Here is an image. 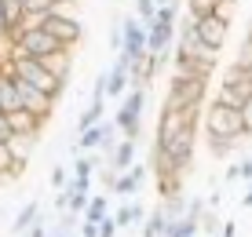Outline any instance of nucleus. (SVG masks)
<instances>
[{
  "instance_id": "ddd939ff",
  "label": "nucleus",
  "mask_w": 252,
  "mask_h": 237,
  "mask_svg": "<svg viewBox=\"0 0 252 237\" xmlns=\"http://www.w3.org/2000/svg\"><path fill=\"white\" fill-rule=\"evenodd\" d=\"M22 172H26V161H19L11 153V143L0 139V179H19Z\"/></svg>"
},
{
  "instance_id": "c85d7f7f",
  "label": "nucleus",
  "mask_w": 252,
  "mask_h": 237,
  "mask_svg": "<svg viewBox=\"0 0 252 237\" xmlns=\"http://www.w3.org/2000/svg\"><path fill=\"white\" fill-rule=\"evenodd\" d=\"M106 91H110V69H102L92 84V99H106Z\"/></svg>"
},
{
  "instance_id": "dca6fc26",
  "label": "nucleus",
  "mask_w": 252,
  "mask_h": 237,
  "mask_svg": "<svg viewBox=\"0 0 252 237\" xmlns=\"http://www.w3.org/2000/svg\"><path fill=\"white\" fill-rule=\"evenodd\" d=\"M114 124L121 128V135H125V139H139V135H143V117L128 113L125 106H117V113H114Z\"/></svg>"
},
{
  "instance_id": "f03ea898",
  "label": "nucleus",
  "mask_w": 252,
  "mask_h": 237,
  "mask_svg": "<svg viewBox=\"0 0 252 237\" xmlns=\"http://www.w3.org/2000/svg\"><path fill=\"white\" fill-rule=\"evenodd\" d=\"M205 95H208V81L205 77H172L161 110H201Z\"/></svg>"
},
{
  "instance_id": "39448f33",
  "label": "nucleus",
  "mask_w": 252,
  "mask_h": 237,
  "mask_svg": "<svg viewBox=\"0 0 252 237\" xmlns=\"http://www.w3.org/2000/svg\"><path fill=\"white\" fill-rule=\"evenodd\" d=\"M44 30L63 44V48H69V51L84 40V22L81 19H59V15H51V19L44 22Z\"/></svg>"
},
{
  "instance_id": "4468645a",
  "label": "nucleus",
  "mask_w": 252,
  "mask_h": 237,
  "mask_svg": "<svg viewBox=\"0 0 252 237\" xmlns=\"http://www.w3.org/2000/svg\"><path fill=\"white\" fill-rule=\"evenodd\" d=\"M132 91V81H128V69L114 62L110 66V91H106V99H125V95Z\"/></svg>"
},
{
  "instance_id": "20e7f679",
  "label": "nucleus",
  "mask_w": 252,
  "mask_h": 237,
  "mask_svg": "<svg viewBox=\"0 0 252 237\" xmlns=\"http://www.w3.org/2000/svg\"><path fill=\"white\" fill-rule=\"evenodd\" d=\"M249 99H252V77H249V69H241L238 62H230L227 69H223L216 102H223V106H230V110H245Z\"/></svg>"
},
{
  "instance_id": "2f4dec72",
  "label": "nucleus",
  "mask_w": 252,
  "mask_h": 237,
  "mask_svg": "<svg viewBox=\"0 0 252 237\" xmlns=\"http://www.w3.org/2000/svg\"><path fill=\"white\" fill-rule=\"evenodd\" d=\"M234 11H238V4H220V7H216V15H220V19L227 22V26L234 22Z\"/></svg>"
},
{
  "instance_id": "9b49d317",
  "label": "nucleus",
  "mask_w": 252,
  "mask_h": 237,
  "mask_svg": "<svg viewBox=\"0 0 252 237\" xmlns=\"http://www.w3.org/2000/svg\"><path fill=\"white\" fill-rule=\"evenodd\" d=\"M40 223V201H26V205L15 212V223H11V234L15 237H26L33 226Z\"/></svg>"
},
{
  "instance_id": "f8f14e48",
  "label": "nucleus",
  "mask_w": 252,
  "mask_h": 237,
  "mask_svg": "<svg viewBox=\"0 0 252 237\" xmlns=\"http://www.w3.org/2000/svg\"><path fill=\"white\" fill-rule=\"evenodd\" d=\"M7 120H11L15 135H40V128H44V120H40L37 113H30V110H15V113H7Z\"/></svg>"
},
{
  "instance_id": "423d86ee",
  "label": "nucleus",
  "mask_w": 252,
  "mask_h": 237,
  "mask_svg": "<svg viewBox=\"0 0 252 237\" xmlns=\"http://www.w3.org/2000/svg\"><path fill=\"white\" fill-rule=\"evenodd\" d=\"M19 81V77H15ZM19 95H22V110H30V113H37L40 120L48 124V117H51V110H55V99L51 95H44L40 88H33V84H26L19 81Z\"/></svg>"
},
{
  "instance_id": "cd10ccee",
  "label": "nucleus",
  "mask_w": 252,
  "mask_h": 237,
  "mask_svg": "<svg viewBox=\"0 0 252 237\" xmlns=\"http://www.w3.org/2000/svg\"><path fill=\"white\" fill-rule=\"evenodd\" d=\"M69 179H73V172H69L66 164H55V168H51V186H55V190L69 186Z\"/></svg>"
},
{
  "instance_id": "f704fd0d",
  "label": "nucleus",
  "mask_w": 252,
  "mask_h": 237,
  "mask_svg": "<svg viewBox=\"0 0 252 237\" xmlns=\"http://www.w3.org/2000/svg\"><path fill=\"white\" fill-rule=\"evenodd\" d=\"M238 179H241V161L227 168V175H223V186H230V182H238Z\"/></svg>"
},
{
  "instance_id": "5701e85b",
  "label": "nucleus",
  "mask_w": 252,
  "mask_h": 237,
  "mask_svg": "<svg viewBox=\"0 0 252 237\" xmlns=\"http://www.w3.org/2000/svg\"><path fill=\"white\" fill-rule=\"evenodd\" d=\"M146 88H132V91L125 95V99H121V106H125L128 113H135V117H143V110H146Z\"/></svg>"
},
{
  "instance_id": "4c0bfd02",
  "label": "nucleus",
  "mask_w": 252,
  "mask_h": 237,
  "mask_svg": "<svg viewBox=\"0 0 252 237\" xmlns=\"http://www.w3.org/2000/svg\"><path fill=\"white\" fill-rule=\"evenodd\" d=\"M241 179L252 182V157H241Z\"/></svg>"
},
{
  "instance_id": "ea45409f",
  "label": "nucleus",
  "mask_w": 252,
  "mask_h": 237,
  "mask_svg": "<svg viewBox=\"0 0 252 237\" xmlns=\"http://www.w3.org/2000/svg\"><path fill=\"white\" fill-rule=\"evenodd\" d=\"M0 40H7V19H4V0H0Z\"/></svg>"
},
{
  "instance_id": "49530a36",
  "label": "nucleus",
  "mask_w": 252,
  "mask_h": 237,
  "mask_svg": "<svg viewBox=\"0 0 252 237\" xmlns=\"http://www.w3.org/2000/svg\"><path fill=\"white\" fill-rule=\"evenodd\" d=\"M216 237H223V234H216Z\"/></svg>"
},
{
  "instance_id": "f3484780",
  "label": "nucleus",
  "mask_w": 252,
  "mask_h": 237,
  "mask_svg": "<svg viewBox=\"0 0 252 237\" xmlns=\"http://www.w3.org/2000/svg\"><path fill=\"white\" fill-rule=\"evenodd\" d=\"M135 139H121V146H117V150H114V157H110V164H114V168L117 172H128V168H132V164H135Z\"/></svg>"
},
{
  "instance_id": "37998d69",
  "label": "nucleus",
  "mask_w": 252,
  "mask_h": 237,
  "mask_svg": "<svg viewBox=\"0 0 252 237\" xmlns=\"http://www.w3.org/2000/svg\"><path fill=\"white\" fill-rule=\"evenodd\" d=\"M220 4H238V0H220Z\"/></svg>"
},
{
  "instance_id": "7ed1b4c3",
  "label": "nucleus",
  "mask_w": 252,
  "mask_h": 237,
  "mask_svg": "<svg viewBox=\"0 0 252 237\" xmlns=\"http://www.w3.org/2000/svg\"><path fill=\"white\" fill-rule=\"evenodd\" d=\"M11 69H15V77H19V81L40 88V91L51 95L55 102L66 95V81H63V77H55L44 62H40V59H19V62H11Z\"/></svg>"
},
{
  "instance_id": "4be33fe9",
  "label": "nucleus",
  "mask_w": 252,
  "mask_h": 237,
  "mask_svg": "<svg viewBox=\"0 0 252 237\" xmlns=\"http://www.w3.org/2000/svg\"><path fill=\"white\" fill-rule=\"evenodd\" d=\"M205 143H208V153H212L216 161H227V157L241 146L238 139H208V135H205Z\"/></svg>"
},
{
  "instance_id": "79ce46f5",
  "label": "nucleus",
  "mask_w": 252,
  "mask_h": 237,
  "mask_svg": "<svg viewBox=\"0 0 252 237\" xmlns=\"http://www.w3.org/2000/svg\"><path fill=\"white\" fill-rule=\"evenodd\" d=\"M7 66H11V62H7V55H0V73H4Z\"/></svg>"
},
{
  "instance_id": "393cba45",
  "label": "nucleus",
  "mask_w": 252,
  "mask_h": 237,
  "mask_svg": "<svg viewBox=\"0 0 252 237\" xmlns=\"http://www.w3.org/2000/svg\"><path fill=\"white\" fill-rule=\"evenodd\" d=\"M234 62H238L241 69H252V26L245 30V37H241V44H238V55H234Z\"/></svg>"
},
{
  "instance_id": "a18cd8bd",
  "label": "nucleus",
  "mask_w": 252,
  "mask_h": 237,
  "mask_svg": "<svg viewBox=\"0 0 252 237\" xmlns=\"http://www.w3.org/2000/svg\"><path fill=\"white\" fill-rule=\"evenodd\" d=\"M0 223H4V208H0Z\"/></svg>"
},
{
  "instance_id": "b1692460",
  "label": "nucleus",
  "mask_w": 252,
  "mask_h": 237,
  "mask_svg": "<svg viewBox=\"0 0 252 237\" xmlns=\"http://www.w3.org/2000/svg\"><path fill=\"white\" fill-rule=\"evenodd\" d=\"M216 7H220V0H187V15L190 19H205V15H216Z\"/></svg>"
},
{
  "instance_id": "c9c22d12",
  "label": "nucleus",
  "mask_w": 252,
  "mask_h": 237,
  "mask_svg": "<svg viewBox=\"0 0 252 237\" xmlns=\"http://www.w3.org/2000/svg\"><path fill=\"white\" fill-rule=\"evenodd\" d=\"M81 237H99V223H88V219H81Z\"/></svg>"
},
{
  "instance_id": "a878e982",
  "label": "nucleus",
  "mask_w": 252,
  "mask_h": 237,
  "mask_svg": "<svg viewBox=\"0 0 252 237\" xmlns=\"http://www.w3.org/2000/svg\"><path fill=\"white\" fill-rule=\"evenodd\" d=\"M139 15V22L143 26H154V19H158V0H135V11Z\"/></svg>"
},
{
  "instance_id": "9d476101",
  "label": "nucleus",
  "mask_w": 252,
  "mask_h": 237,
  "mask_svg": "<svg viewBox=\"0 0 252 237\" xmlns=\"http://www.w3.org/2000/svg\"><path fill=\"white\" fill-rule=\"evenodd\" d=\"M146 215H150V208H146L143 205V201H125V205H121L117 208V212H114V219H117V226H121V230H128V226H143L146 223Z\"/></svg>"
},
{
  "instance_id": "1a4fd4ad",
  "label": "nucleus",
  "mask_w": 252,
  "mask_h": 237,
  "mask_svg": "<svg viewBox=\"0 0 252 237\" xmlns=\"http://www.w3.org/2000/svg\"><path fill=\"white\" fill-rule=\"evenodd\" d=\"M146 172H150V168H146L143 161H135L128 172H121V175H117V182H114V194H121V197H128V201H132V197L139 194V190H143Z\"/></svg>"
},
{
  "instance_id": "72a5a7b5",
  "label": "nucleus",
  "mask_w": 252,
  "mask_h": 237,
  "mask_svg": "<svg viewBox=\"0 0 252 237\" xmlns=\"http://www.w3.org/2000/svg\"><path fill=\"white\" fill-rule=\"evenodd\" d=\"M26 237H51V226H48V219H44V215H40V223H37V226H33V230H30V234H26Z\"/></svg>"
},
{
  "instance_id": "f257e3e1",
  "label": "nucleus",
  "mask_w": 252,
  "mask_h": 237,
  "mask_svg": "<svg viewBox=\"0 0 252 237\" xmlns=\"http://www.w3.org/2000/svg\"><path fill=\"white\" fill-rule=\"evenodd\" d=\"M205 135L208 139H238V143H245L249 131H245L241 110H230V106H223V102L212 99V106L205 113Z\"/></svg>"
},
{
  "instance_id": "de8ad7c7",
  "label": "nucleus",
  "mask_w": 252,
  "mask_h": 237,
  "mask_svg": "<svg viewBox=\"0 0 252 237\" xmlns=\"http://www.w3.org/2000/svg\"><path fill=\"white\" fill-rule=\"evenodd\" d=\"M194 237H201V234H194Z\"/></svg>"
},
{
  "instance_id": "8fccbe9b",
  "label": "nucleus",
  "mask_w": 252,
  "mask_h": 237,
  "mask_svg": "<svg viewBox=\"0 0 252 237\" xmlns=\"http://www.w3.org/2000/svg\"><path fill=\"white\" fill-rule=\"evenodd\" d=\"M161 237H164V234H161Z\"/></svg>"
},
{
  "instance_id": "2eb2a0df",
  "label": "nucleus",
  "mask_w": 252,
  "mask_h": 237,
  "mask_svg": "<svg viewBox=\"0 0 252 237\" xmlns=\"http://www.w3.org/2000/svg\"><path fill=\"white\" fill-rule=\"evenodd\" d=\"M102 110H106V99H92L88 106H84L81 120H77V135H84V131H92L95 124H102Z\"/></svg>"
},
{
  "instance_id": "0eeeda50",
  "label": "nucleus",
  "mask_w": 252,
  "mask_h": 237,
  "mask_svg": "<svg viewBox=\"0 0 252 237\" xmlns=\"http://www.w3.org/2000/svg\"><path fill=\"white\" fill-rule=\"evenodd\" d=\"M227 33H230V26L223 22L220 15H205V19H197V37H201L208 48L223 51V44H227Z\"/></svg>"
},
{
  "instance_id": "c03bdc74",
  "label": "nucleus",
  "mask_w": 252,
  "mask_h": 237,
  "mask_svg": "<svg viewBox=\"0 0 252 237\" xmlns=\"http://www.w3.org/2000/svg\"><path fill=\"white\" fill-rule=\"evenodd\" d=\"M51 237H69V234H51Z\"/></svg>"
},
{
  "instance_id": "7c9ffc66",
  "label": "nucleus",
  "mask_w": 252,
  "mask_h": 237,
  "mask_svg": "<svg viewBox=\"0 0 252 237\" xmlns=\"http://www.w3.org/2000/svg\"><path fill=\"white\" fill-rule=\"evenodd\" d=\"M117 234H121V226H117V219H114V215L99 223V237H117Z\"/></svg>"
},
{
  "instance_id": "6ab92c4d",
  "label": "nucleus",
  "mask_w": 252,
  "mask_h": 237,
  "mask_svg": "<svg viewBox=\"0 0 252 237\" xmlns=\"http://www.w3.org/2000/svg\"><path fill=\"white\" fill-rule=\"evenodd\" d=\"M44 66L51 69V73L55 77H63V81L69 84V66H73V51H59V55H51V59H44Z\"/></svg>"
},
{
  "instance_id": "bb28decb",
  "label": "nucleus",
  "mask_w": 252,
  "mask_h": 237,
  "mask_svg": "<svg viewBox=\"0 0 252 237\" xmlns=\"http://www.w3.org/2000/svg\"><path fill=\"white\" fill-rule=\"evenodd\" d=\"M59 0H26V15H40V19H48L51 11H55Z\"/></svg>"
},
{
  "instance_id": "a211bd4d",
  "label": "nucleus",
  "mask_w": 252,
  "mask_h": 237,
  "mask_svg": "<svg viewBox=\"0 0 252 237\" xmlns=\"http://www.w3.org/2000/svg\"><path fill=\"white\" fill-rule=\"evenodd\" d=\"M164 226H168V212H164V205L158 201V208H150V215L143 223V237H161Z\"/></svg>"
},
{
  "instance_id": "412c9836",
  "label": "nucleus",
  "mask_w": 252,
  "mask_h": 237,
  "mask_svg": "<svg viewBox=\"0 0 252 237\" xmlns=\"http://www.w3.org/2000/svg\"><path fill=\"white\" fill-rule=\"evenodd\" d=\"M110 215H114V212H110L106 194H95L92 205H88V212H84V219H88V223H102V219H110Z\"/></svg>"
},
{
  "instance_id": "c756f323",
  "label": "nucleus",
  "mask_w": 252,
  "mask_h": 237,
  "mask_svg": "<svg viewBox=\"0 0 252 237\" xmlns=\"http://www.w3.org/2000/svg\"><path fill=\"white\" fill-rule=\"evenodd\" d=\"M201 230H205L208 237H216V234L223 230V226H220V219H216V212H205V215H201Z\"/></svg>"
},
{
  "instance_id": "aec40b11",
  "label": "nucleus",
  "mask_w": 252,
  "mask_h": 237,
  "mask_svg": "<svg viewBox=\"0 0 252 237\" xmlns=\"http://www.w3.org/2000/svg\"><path fill=\"white\" fill-rule=\"evenodd\" d=\"M40 143V135H11V153L19 157V161L30 164V157H33V146Z\"/></svg>"
},
{
  "instance_id": "09e8293b",
  "label": "nucleus",
  "mask_w": 252,
  "mask_h": 237,
  "mask_svg": "<svg viewBox=\"0 0 252 237\" xmlns=\"http://www.w3.org/2000/svg\"><path fill=\"white\" fill-rule=\"evenodd\" d=\"M249 77H252V69H249Z\"/></svg>"
},
{
  "instance_id": "58836bf2",
  "label": "nucleus",
  "mask_w": 252,
  "mask_h": 237,
  "mask_svg": "<svg viewBox=\"0 0 252 237\" xmlns=\"http://www.w3.org/2000/svg\"><path fill=\"white\" fill-rule=\"evenodd\" d=\"M223 237H234V234H238V223H234V219H227V223H223V230H220Z\"/></svg>"
},
{
  "instance_id": "473e14b6",
  "label": "nucleus",
  "mask_w": 252,
  "mask_h": 237,
  "mask_svg": "<svg viewBox=\"0 0 252 237\" xmlns=\"http://www.w3.org/2000/svg\"><path fill=\"white\" fill-rule=\"evenodd\" d=\"M11 135H15L11 120H7V113H0V139H4V143H11Z\"/></svg>"
},
{
  "instance_id": "e433bc0d",
  "label": "nucleus",
  "mask_w": 252,
  "mask_h": 237,
  "mask_svg": "<svg viewBox=\"0 0 252 237\" xmlns=\"http://www.w3.org/2000/svg\"><path fill=\"white\" fill-rule=\"evenodd\" d=\"M241 117H245V131H249V139H252V99L245 102V110H241Z\"/></svg>"
},
{
  "instance_id": "6e6552de",
  "label": "nucleus",
  "mask_w": 252,
  "mask_h": 237,
  "mask_svg": "<svg viewBox=\"0 0 252 237\" xmlns=\"http://www.w3.org/2000/svg\"><path fill=\"white\" fill-rule=\"evenodd\" d=\"M150 30V55H164V51L172 48V40H179V30H176V22H168V19H154V26H146Z\"/></svg>"
},
{
  "instance_id": "a19ab883",
  "label": "nucleus",
  "mask_w": 252,
  "mask_h": 237,
  "mask_svg": "<svg viewBox=\"0 0 252 237\" xmlns=\"http://www.w3.org/2000/svg\"><path fill=\"white\" fill-rule=\"evenodd\" d=\"M241 208H252V182H249V190H245V197H241Z\"/></svg>"
}]
</instances>
